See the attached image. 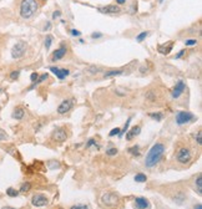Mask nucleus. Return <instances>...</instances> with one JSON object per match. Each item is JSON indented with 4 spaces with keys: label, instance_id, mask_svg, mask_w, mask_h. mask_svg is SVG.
Segmentation results:
<instances>
[{
    "label": "nucleus",
    "instance_id": "58836bf2",
    "mask_svg": "<svg viewBox=\"0 0 202 209\" xmlns=\"http://www.w3.org/2000/svg\"><path fill=\"white\" fill-rule=\"evenodd\" d=\"M71 34L74 35V36H80V31H78V30H71Z\"/></svg>",
    "mask_w": 202,
    "mask_h": 209
},
{
    "label": "nucleus",
    "instance_id": "dca6fc26",
    "mask_svg": "<svg viewBox=\"0 0 202 209\" xmlns=\"http://www.w3.org/2000/svg\"><path fill=\"white\" fill-rule=\"evenodd\" d=\"M140 132H141V128L138 127V126H135V127L132 128V130L129 132V133H127V136H126V139H127V141H131V139L134 138L135 136H137L138 133H140Z\"/></svg>",
    "mask_w": 202,
    "mask_h": 209
},
{
    "label": "nucleus",
    "instance_id": "37998d69",
    "mask_svg": "<svg viewBox=\"0 0 202 209\" xmlns=\"http://www.w3.org/2000/svg\"><path fill=\"white\" fill-rule=\"evenodd\" d=\"M125 1H126V0H116V3H117V4H120V5H121V4H124Z\"/></svg>",
    "mask_w": 202,
    "mask_h": 209
},
{
    "label": "nucleus",
    "instance_id": "4c0bfd02",
    "mask_svg": "<svg viewBox=\"0 0 202 209\" xmlns=\"http://www.w3.org/2000/svg\"><path fill=\"white\" fill-rule=\"evenodd\" d=\"M95 143V141H94V139H90V141L87 142V144H86V148H90V147H91V146Z\"/></svg>",
    "mask_w": 202,
    "mask_h": 209
},
{
    "label": "nucleus",
    "instance_id": "6ab92c4d",
    "mask_svg": "<svg viewBox=\"0 0 202 209\" xmlns=\"http://www.w3.org/2000/svg\"><path fill=\"white\" fill-rule=\"evenodd\" d=\"M135 180H136V182L142 183V182H146V180H147V177H146L145 174H142V173H138V174L135 176Z\"/></svg>",
    "mask_w": 202,
    "mask_h": 209
},
{
    "label": "nucleus",
    "instance_id": "cd10ccee",
    "mask_svg": "<svg viewBox=\"0 0 202 209\" xmlns=\"http://www.w3.org/2000/svg\"><path fill=\"white\" fill-rule=\"evenodd\" d=\"M70 209H89V207L85 204H80V205H73Z\"/></svg>",
    "mask_w": 202,
    "mask_h": 209
},
{
    "label": "nucleus",
    "instance_id": "2f4dec72",
    "mask_svg": "<svg viewBox=\"0 0 202 209\" xmlns=\"http://www.w3.org/2000/svg\"><path fill=\"white\" fill-rule=\"evenodd\" d=\"M130 152L131 153H134V156H138V147H132V148H130Z\"/></svg>",
    "mask_w": 202,
    "mask_h": 209
},
{
    "label": "nucleus",
    "instance_id": "2eb2a0df",
    "mask_svg": "<svg viewBox=\"0 0 202 209\" xmlns=\"http://www.w3.org/2000/svg\"><path fill=\"white\" fill-rule=\"evenodd\" d=\"M172 41H170V44L167 45V47H166V44H164V45H158V47H157V50H158V52H161L162 55H167L170 51H171V49H172Z\"/></svg>",
    "mask_w": 202,
    "mask_h": 209
},
{
    "label": "nucleus",
    "instance_id": "f257e3e1",
    "mask_svg": "<svg viewBox=\"0 0 202 209\" xmlns=\"http://www.w3.org/2000/svg\"><path fill=\"white\" fill-rule=\"evenodd\" d=\"M164 152H165V146L162 143H156L152 146V148L149 151L147 156H146V159H145L146 167L152 168L154 166H156L160 162V159H161Z\"/></svg>",
    "mask_w": 202,
    "mask_h": 209
},
{
    "label": "nucleus",
    "instance_id": "c03bdc74",
    "mask_svg": "<svg viewBox=\"0 0 202 209\" xmlns=\"http://www.w3.org/2000/svg\"><path fill=\"white\" fill-rule=\"evenodd\" d=\"M195 209H202V205H201V203L196 204V207H195Z\"/></svg>",
    "mask_w": 202,
    "mask_h": 209
},
{
    "label": "nucleus",
    "instance_id": "6e6552de",
    "mask_svg": "<svg viewBox=\"0 0 202 209\" xmlns=\"http://www.w3.org/2000/svg\"><path fill=\"white\" fill-rule=\"evenodd\" d=\"M31 204L35 207H45L47 204V198L44 194H35L31 199Z\"/></svg>",
    "mask_w": 202,
    "mask_h": 209
},
{
    "label": "nucleus",
    "instance_id": "4468645a",
    "mask_svg": "<svg viewBox=\"0 0 202 209\" xmlns=\"http://www.w3.org/2000/svg\"><path fill=\"white\" fill-rule=\"evenodd\" d=\"M65 55H66V47H65V46H61L60 49H58V50L54 51L51 60H53V61H58V60H60V59L64 57Z\"/></svg>",
    "mask_w": 202,
    "mask_h": 209
},
{
    "label": "nucleus",
    "instance_id": "c85d7f7f",
    "mask_svg": "<svg viewBox=\"0 0 202 209\" xmlns=\"http://www.w3.org/2000/svg\"><path fill=\"white\" fill-rule=\"evenodd\" d=\"M19 75H20L19 71H14V72L10 74V79H11V80H16V79L19 77Z\"/></svg>",
    "mask_w": 202,
    "mask_h": 209
},
{
    "label": "nucleus",
    "instance_id": "473e14b6",
    "mask_svg": "<svg viewBox=\"0 0 202 209\" xmlns=\"http://www.w3.org/2000/svg\"><path fill=\"white\" fill-rule=\"evenodd\" d=\"M107 155L109 156H114V155H116V153H117V149L116 148H111V149H107Z\"/></svg>",
    "mask_w": 202,
    "mask_h": 209
},
{
    "label": "nucleus",
    "instance_id": "72a5a7b5",
    "mask_svg": "<svg viewBox=\"0 0 202 209\" xmlns=\"http://www.w3.org/2000/svg\"><path fill=\"white\" fill-rule=\"evenodd\" d=\"M196 44H197L196 40H187L186 41V45L187 46H193V45H196Z\"/></svg>",
    "mask_w": 202,
    "mask_h": 209
},
{
    "label": "nucleus",
    "instance_id": "ddd939ff",
    "mask_svg": "<svg viewBox=\"0 0 202 209\" xmlns=\"http://www.w3.org/2000/svg\"><path fill=\"white\" fill-rule=\"evenodd\" d=\"M50 71L54 72L55 75L58 76V79H60V80H64L69 75V70H66V68H58V67L53 66V67H50Z\"/></svg>",
    "mask_w": 202,
    "mask_h": 209
},
{
    "label": "nucleus",
    "instance_id": "393cba45",
    "mask_svg": "<svg viewBox=\"0 0 202 209\" xmlns=\"http://www.w3.org/2000/svg\"><path fill=\"white\" fill-rule=\"evenodd\" d=\"M50 46H51V36H46V40H45V47H46V50Z\"/></svg>",
    "mask_w": 202,
    "mask_h": 209
},
{
    "label": "nucleus",
    "instance_id": "4be33fe9",
    "mask_svg": "<svg viewBox=\"0 0 202 209\" xmlns=\"http://www.w3.org/2000/svg\"><path fill=\"white\" fill-rule=\"evenodd\" d=\"M6 194L10 196V197H16L19 194V192L16 189H14V188H8V189H6Z\"/></svg>",
    "mask_w": 202,
    "mask_h": 209
},
{
    "label": "nucleus",
    "instance_id": "f3484780",
    "mask_svg": "<svg viewBox=\"0 0 202 209\" xmlns=\"http://www.w3.org/2000/svg\"><path fill=\"white\" fill-rule=\"evenodd\" d=\"M24 115H25L24 110L20 108V107H16L15 110H14V112H13V117L16 118V120H21V118L24 117Z\"/></svg>",
    "mask_w": 202,
    "mask_h": 209
},
{
    "label": "nucleus",
    "instance_id": "20e7f679",
    "mask_svg": "<svg viewBox=\"0 0 202 209\" xmlns=\"http://www.w3.org/2000/svg\"><path fill=\"white\" fill-rule=\"evenodd\" d=\"M193 118V115L191 112H186V111H180L176 113V123L177 124H185L187 122H190Z\"/></svg>",
    "mask_w": 202,
    "mask_h": 209
},
{
    "label": "nucleus",
    "instance_id": "c9c22d12",
    "mask_svg": "<svg viewBox=\"0 0 202 209\" xmlns=\"http://www.w3.org/2000/svg\"><path fill=\"white\" fill-rule=\"evenodd\" d=\"M38 77H39V75H38L36 72H33V74H31V76H30V80H31V81H36V80H38Z\"/></svg>",
    "mask_w": 202,
    "mask_h": 209
},
{
    "label": "nucleus",
    "instance_id": "e433bc0d",
    "mask_svg": "<svg viewBox=\"0 0 202 209\" xmlns=\"http://www.w3.org/2000/svg\"><path fill=\"white\" fill-rule=\"evenodd\" d=\"M147 99H149V100H155V99H156V96L154 95V92L151 91V92L147 93Z\"/></svg>",
    "mask_w": 202,
    "mask_h": 209
},
{
    "label": "nucleus",
    "instance_id": "de8ad7c7",
    "mask_svg": "<svg viewBox=\"0 0 202 209\" xmlns=\"http://www.w3.org/2000/svg\"><path fill=\"white\" fill-rule=\"evenodd\" d=\"M0 92H1V88H0Z\"/></svg>",
    "mask_w": 202,
    "mask_h": 209
},
{
    "label": "nucleus",
    "instance_id": "b1692460",
    "mask_svg": "<svg viewBox=\"0 0 202 209\" xmlns=\"http://www.w3.org/2000/svg\"><path fill=\"white\" fill-rule=\"evenodd\" d=\"M149 34H150L149 31H144V32H141V34H140V35H138V36L136 38V41H138V43H141V41H142V40H144L146 36H147Z\"/></svg>",
    "mask_w": 202,
    "mask_h": 209
},
{
    "label": "nucleus",
    "instance_id": "1a4fd4ad",
    "mask_svg": "<svg viewBox=\"0 0 202 209\" xmlns=\"http://www.w3.org/2000/svg\"><path fill=\"white\" fill-rule=\"evenodd\" d=\"M73 103H74V101H73V100H66V101H62V102L59 104V107H58V112H59V113H61V115L66 113L67 111H70V108L73 107Z\"/></svg>",
    "mask_w": 202,
    "mask_h": 209
},
{
    "label": "nucleus",
    "instance_id": "39448f33",
    "mask_svg": "<svg viewBox=\"0 0 202 209\" xmlns=\"http://www.w3.org/2000/svg\"><path fill=\"white\" fill-rule=\"evenodd\" d=\"M25 50H26V45L24 43H18L15 44V46L13 47V50H11V56L14 59H20V57H23L24 56V54H25Z\"/></svg>",
    "mask_w": 202,
    "mask_h": 209
},
{
    "label": "nucleus",
    "instance_id": "f704fd0d",
    "mask_svg": "<svg viewBox=\"0 0 202 209\" xmlns=\"http://www.w3.org/2000/svg\"><path fill=\"white\" fill-rule=\"evenodd\" d=\"M6 138H8V136H6V133H5L4 131H1V130H0V141H4V139H6Z\"/></svg>",
    "mask_w": 202,
    "mask_h": 209
},
{
    "label": "nucleus",
    "instance_id": "79ce46f5",
    "mask_svg": "<svg viewBox=\"0 0 202 209\" xmlns=\"http://www.w3.org/2000/svg\"><path fill=\"white\" fill-rule=\"evenodd\" d=\"M101 36V34L100 32H95V34H92V38L95 39V38H100Z\"/></svg>",
    "mask_w": 202,
    "mask_h": 209
},
{
    "label": "nucleus",
    "instance_id": "9b49d317",
    "mask_svg": "<svg viewBox=\"0 0 202 209\" xmlns=\"http://www.w3.org/2000/svg\"><path fill=\"white\" fill-rule=\"evenodd\" d=\"M185 82L184 81H178L177 83H176V86H175V88H173V91H172V97L173 99H178V97L182 95V92H184V90H185Z\"/></svg>",
    "mask_w": 202,
    "mask_h": 209
},
{
    "label": "nucleus",
    "instance_id": "9d476101",
    "mask_svg": "<svg viewBox=\"0 0 202 209\" xmlns=\"http://www.w3.org/2000/svg\"><path fill=\"white\" fill-rule=\"evenodd\" d=\"M150 202L146 198H136L135 199V208L136 209H150Z\"/></svg>",
    "mask_w": 202,
    "mask_h": 209
},
{
    "label": "nucleus",
    "instance_id": "a211bd4d",
    "mask_svg": "<svg viewBox=\"0 0 202 209\" xmlns=\"http://www.w3.org/2000/svg\"><path fill=\"white\" fill-rule=\"evenodd\" d=\"M195 184H196V188H197V194H198V196H202V176H201V174L197 177Z\"/></svg>",
    "mask_w": 202,
    "mask_h": 209
},
{
    "label": "nucleus",
    "instance_id": "5701e85b",
    "mask_svg": "<svg viewBox=\"0 0 202 209\" xmlns=\"http://www.w3.org/2000/svg\"><path fill=\"white\" fill-rule=\"evenodd\" d=\"M150 117H151V118H154V120H156V121H161V120H162V117H164V115H162L161 112H157V113H150Z\"/></svg>",
    "mask_w": 202,
    "mask_h": 209
},
{
    "label": "nucleus",
    "instance_id": "f8f14e48",
    "mask_svg": "<svg viewBox=\"0 0 202 209\" xmlns=\"http://www.w3.org/2000/svg\"><path fill=\"white\" fill-rule=\"evenodd\" d=\"M101 14H116L120 11V8L117 5H106V6H102V8L97 9Z\"/></svg>",
    "mask_w": 202,
    "mask_h": 209
},
{
    "label": "nucleus",
    "instance_id": "ea45409f",
    "mask_svg": "<svg viewBox=\"0 0 202 209\" xmlns=\"http://www.w3.org/2000/svg\"><path fill=\"white\" fill-rule=\"evenodd\" d=\"M184 54H185V50H182V51H180V52H178V54L176 55V59H180V57H181V56H182V55H184Z\"/></svg>",
    "mask_w": 202,
    "mask_h": 209
},
{
    "label": "nucleus",
    "instance_id": "aec40b11",
    "mask_svg": "<svg viewBox=\"0 0 202 209\" xmlns=\"http://www.w3.org/2000/svg\"><path fill=\"white\" fill-rule=\"evenodd\" d=\"M124 71L122 70H112V71H107L105 74V77H110V76H116V75H121Z\"/></svg>",
    "mask_w": 202,
    "mask_h": 209
},
{
    "label": "nucleus",
    "instance_id": "c756f323",
    "mask_svg": "<svg viewBox=\"0 0 202 209\" xmlns=\"http://www.w3.org/2000/svg\"><path fill=\"white\" fill-rule=\"evenodd\" d=\"M45 79H47V74L43 75V76H41V77H38V80H36V83H35V85H38V83H40V82H43Z\"/></svg>",
    "mask_w": 202,
    "mask_h": 209
},
{
    "label": "nucleus",
    "instance_id": "f03ea898",
    "mask_svg": "<svg viewBox=\"0 0 202 209\" xmlns=\"http://www.w3.org/2000/svg\"><path fill=\"white\" fill-rule=\"evenodd\" d=\"M38 10L36 0H21L20 4V15L23 19H30Z\"/></svg>",
    "mask_w": 202,
    "mask_h": 209
},
{
    "label": "nucleus",
    "instance_id": "0eeeda50",
    "mask_svg": "<svg viewBox=\"0 0 202 209\" xmlns=\"http://www.w3.org/2000/svg\"><path fill=\"white\" fill-rule=\"evenodd\" d=\"M51 138L54 139V141H56V142H64L65 139L67 138L66 131H65L64 128H56V130L53 132Z\"/></svg>",
    "mask_w": 202,
    "mask_h": 209
},
{
    "label": "nucleus",
    "instance_id": "bb28decb",
    "mask_svg": "<svg viewBox=\"0 0 202 209\" xmlns=\"http://www.w3.org/2000/svg\"><path fill=\"white\" fill-rule=\"evenodd\" d=\"M195 137H196V139H197V144H202V133H201V131L198 132V133L196 135V136H195Z\"/></svg>",
    "mask_w": 202,
    "mask_h": 209
},
{
    "label": "nucleus",
    "instance_id": "7c9ffc66",
    "mask_svg": "<svg viewBox=\"0 0 202 209\" xmlns=\"http://www.w3.org/2000/svg\"><path fill=\"white\" fill-rule=\"evenodd\" d=\"M130 122H131V117L129 118V120H127V122H126V124H125V126H124V130H122V132H120V133L121 135H124V132H126V130H127V127H129V124H130ZM120 135V136H121Z\"/></svg>",
    "mask_w": 202,
    "mask_h": 209
},
{
    "label": "nucleus",
    "instance_id": "49530a36",
    "mask_svg": "<svg viewBox=\"0 0 202 209\" xmlns=\"http://www.w3.org/2000/svg\"><path fill=\"white\" fill-rule=\"evenodd\" d=\"M160 1H164V0H160Z\"/></svg>",
    "mask_w": 202,
    "mask_h": 209
},
{
    "label": "nucleus",
    "instance_id": "412c9836",
    "mask_svg": "<svg viewBox=\"0 0 202 209\" xmlns=\"http://www.w3.org/2000/svg\"><path fill=\"white\" fill-rule=\"evenodd\" d=\"M30 188H31V184H30L29 182H26V183L21 184V188H20V192L26 193V192H29V191H30Z\"/></svg>",
    "mask_w": 202,
    "mask_h": 209
},
{
    "label": "nucleus",
    "instance_id": "7ed1b4c3",
    "mask_svg": "<svg viewBox=\"0 0 202 209\" xmlns=\"http://www.w3.org/2000/svg\"><path fill=\"white\" fill-rule=\"evenodd\" d=\"M177 161L181 162V163H189L191 161V151L189 148H186V147H182V148H180L178 152H177Z\"/></svg>",
    "mask_w": 202,
    "mask_h": 209
},
{
    "label": "nucleus",
    "instance_id": "a18cd8bd",
    "mask_svg": "<svg viewBox=\"0 0 202 209\" xmlns=\"http://www.w3.org/2000/svg\"><path fill=\"white\" fill-rule=\"evenodd\" d=\"M3 209H14V208H11V207H4Z\"/></svg>",
    "mask_w": 202,
    "mask_h": 209
},
{
    "label": "nucleus",
    "instance_id": "a19ab883",
    "mask_svg": "<svg viewBox=\"0 0 202 209\" xmlns=\"http://www.w3.org/2000/svg\"><path fill=\"white\" fill-rule=\"evenodd\" d=\"M59 16H60V11H55V13H54V15H53V18H54V19H56V18H59Z\"/></svg>",
    "mask_w": 202,
    "mask_h": 209
},
{
    "label": "nucleus",
    "instance_id": "a878e982",
    "mask_svg": "<svg viewBox=\"0 0 202 209\" xmlns=\"http://www.w3.org/2000/svg\"><path fill=\"white\" fill-rule=\"evenodd\" d=\"M120 132H121L120 128H114V130L110 131V136H111V137H112V136H116V135H119Z\"/></svg>",
    "mask_w": 202,
    "mask_h": 209
},
{
    "label": "nucleus",
    "instance_id": "423d86ee",
    "mask_svg": "<svg viewBox=\"0 0 202 209\" xmlns=\"http://www.w3.org/2000/svg\"><path fill=\"white\" fill-rule=\"evenodd\" d=\"M101 200H102L104 204H106L109 207H115V205H117L119 197H117L116 194H114V193H106V194H104V196H102Z\"/></svg>",
    "mask_w": 202,
    "mask_h": 209
}]
</instances>
